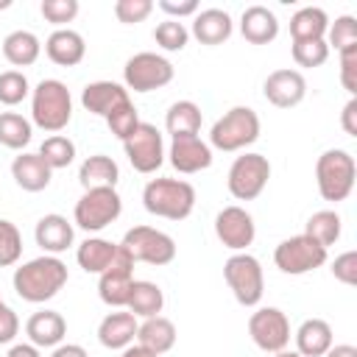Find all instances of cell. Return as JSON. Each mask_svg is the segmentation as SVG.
<instances>
[{"label":"cell","instance_id":"obj_19","mask_svg":"<svg viewBox=\"0 0 357 357\" xmlns=\"http://www.w3.org/2000/svg\"><path fill=\"white\" fill-rule=\"evenodd\" d=\"M33 237H36V245L45 251V254H61L73 245L75 240V229L73 223L59 215V212H50V215H42L36 220V229H33Z\"/></svg>","mask_w":357,"mask_h":357},{"label":"cell","instance_id":"obj_4","mask_svg":"<svg viewBox=\"0 0 357 357\" xmlns=\"http://www.w3.org/2000/svg\"><path fill=\"white\" fill-rule=\"evenodd\" d=\"M357 181V162L343 148H329L315 162V184L324 201H346Z\"/></svg>","mask_w":357,"mask_h":357},{"label":"cell","instance_id":"obj_14","mask_svg":"<svg viewBox=\"0 0 357 357\" xmlns=\"http://www.w3.org/2000/svg\"><path fill=\"white\" fill-rule=\"evenodd\" d=\"M131 284H134V262L131 257L117 245V257L112 259V265L100 273L98 279V296L103 304L114 307V310H123L126 301H128V293H131Z\"/></svg>","mask_w":357,"mask_h":357},{"label":"cell","instance_id":"obj_45","mask_svg":"<svg viewBox=\"0 0 357 357\" xmlns=\"http://www.w3.org/2000/svg\"><path fill=\"white\" fill-rule=\"evenodd\" d=\"M340 56V84L349 92V98H357V45L337 53Z\"/></svg>","mask_w":357,"mask_h":357},{"label":"cell","instance_id":"obj_37","mask_svg":"<svg viewBox=\"0 0 357 357\" xmlns=\"http://www.w3.org/2000/svg\"><path fill=\"white\" fill-rule=\"evenodd\" d=\"M153 39L162 50L167 53H176V50H184L187 42H190V31L184 28L181 20H162L156 28H153Z\"/></svg>","mask_w":357,"mask_h":357},{"label":"cell","instance_id":"obj_7","mask_svg":"<svg viewBox=\"0 0 357 357\" xmlns=\"http://www.w3.org/2000/svg\"><path fill=\"white\" fill-rule=\"evenodd\" d=\"M128 257L131 262H148V265H170L176 259V240L162 231V229H153V226H134L123 234V240L117 243Z\"/></svg>","mask_w":357,"mask_h":357},{"label":"cell","instance_id":"obj_8","mask_svg":"<svg viewBox=\"0 0 357 357\" xmlns=\"http://www.w3.org/2000/svg\"><path fill=\"white\" fill-rule=\"evenodd\" d=\"M123 212V198L114 187H98L84 190V195L75 201L73 223L84 231H100L109 223H114Z\"/></svg>","mask_w":357,"mask_h":357},{"label":"cell","instance_id":"obj_17","mask_svg":"<svg viewBox=\"0 0 357 357\" xmlns=\"http://www.w3.org/2000/svg\"><path fill=\"white\" fill-rule=\"evenodd\" d=\"M165 156H167L170 165H173L178 173H184V176L201 173V170H206V167L212 165V148H209V142H204L198 134L173 137Z\"/></svg>","mask_w":357,"mask_h":357},{"label":"cell","instance_id":"obj_12","mask_svg":"<svg viewBox=\"0 0 357 357\" xmlns=\"http://www.w3.org/2000/svg\"><path fill=\"white\" fill-rule=\"evenodd\" d=\"M126 156L137 173H156L165 162V139L153 123H139L128 139H123Z\"/></svg>","mask_w":357,"mask_h":357},{"label":"cell","instance_id":"obj_13","mask_svg":"<svg viewBox=\"0 0 357 357\" xmlns=\"http://www.w3.org/2000/svg\"><path fill=\"white\" fill-rule=\"evenodd\" d=\"M248 335L257 349L276 354L290 346V321L279 307H259L248 318Z\"/></svg>","mask_w":357,"mask_h":357},{"label":"cell","instance_id":"obj_24","mask_svg":"<svg viewBox=\"0 0 357 357\" xmlns=\"http://www.w3.org/2000/svg\"><path fill=\"white\" fill-rule=\"evenodd\" d=\"M240 33L251 45H268L279 36V20L268 6H248L240 17Z\"/></svg>","mask_w":357,"mask_h":357},{"label":"cell","instance_id":"obj_54","mask_svg":"<svg viewBox=\"0 0 357 357\" xmlns=\"http://www.w3.org/2000/svg\"><path fill=\"white\" fill-rule=\"evenodd\" d=\"M273 357H301L298 351H293V349H282V351H276Z\"/></svg>","mask_w":357,"mask_h":357},{"label":"cell","instance_id":"obj_30","mask_svg":"<svg viewBox=\"0 0 357 357\" xmlns=\"http://www.w3.org/2000/svg\"><path fill=\"white\" fill-rule=\"evenodd\" d=\"M162 307H165L162 287L156 282H148V279H134L128 301H126V310L134 318H153V315L162 312Z\"/></svg>","mask_w":357,"mask_h":357},{"label":"cell","instance_id":"obj_40","mask_svg":"<svg viewBox=\"0 0 357 357\" xmlns=\"http://www.w3.org/2000/svg\"><path fill=\"white\" fill-rule=\"evenodd\" d=\"M326 45H329V50L335 47L337 53L346 50V47H351V45H357V20L351 14H343L335 22H329V28H326Z\"/></svg>","mask_w":357,"mask_h":357},{"label":"cell","instance_id":"obj_20","mask_svg":"<svg viewBox=\"0 0 357 357\" xmlns=\"http://www.w3.org/2000/svg\"><path fill=\"white\" fill-rule=\"evenodd\" d=\"M25 335L36 349H56L67 337V321L56 310H39L28 318Z\"/></svg>","mask_w":357,"mask_h":357},{"label":"cell","instance_id":"obj_35","mask_svg":"<svg viewBox=\"0 0 357 357\" xmlns=\"http://www.w3.org/2000/svg\"><path fill=\"white\" fill-rule=\"evenodd\" d=\"M33 137V126L28 117L17 112H0V145L11 151H22Z\"/></svg>","mask_w":357,"mask_h":357},{"label":"cell","instance_id":"obj_46","mask_svg":"<svg viewBox=\"0 0 357 357\" xmlns=\"http://www.w3.org/2000/svg\"><path fill=\"white\" fill-rule=\"evenodd\" d=\"M332 276L343 284H357V251H343L332 262Z\"/></svg>","mask_w":357,"mask_h":357},{"label":"cell","instance_id":"obj_39","mask_svg":"<svg viewBox=\"0 0 357 357\" xmlns=\"http://www.w3.org/2000/svg\"><path fill=\"white\" fill-rule=\"evenodd\" d=\"M31 95V84L25 78V73L20 70H6L0 73V103L6 106H17Z\"/></svg>","mask_w":357,"mask_h":357},{"label":"cell","instance_id":"obj_23","mask_svg":"<svg viewBox=\"0 0 357 357\" xmlns=\"http://www.w3.org/2000/svg\"><path fill=\"white\" fill-rule=\"evenodd\" d=\"M234 31V22L229 17V11L223 8H198V14L192 17V36L201 42V45H223Z\"/></svg>","mask_w":357,"mask_h":357},{"label":"cell","instance_id":"obj_50","mask_svg":"<svg viewBox=\"0 0 357 357\" xmlns=\"http://www.w3.org/2000/svg\"><path fill=\"white\" fill-rule=\"evenodd\" d=\"M50 357H89L81 343H59Z\"/></svg>","mask_w":357,"mask_h":357},{"label":"cell","instance_id":"obj_32","mask_svg":"<svg viewBox=\"0 0 357 357\" xmlns=\"http://www.w3.org/2000/svg\"><path fill=\"white\" fill-rule=\"evenodd\" d=\"M114 257H117V243L103 240V237H86V240L78 245V251H75L78 265H81L86 273H98V276L112 265Z\"/></svg>","mask_w":357,"mask_h":357},{"label":"cell","instance_id":"obj_9","mask_svg":"<svg viewBox=\"0 0 357 357\" xmlns=\"http://www.w3.org/2000/svg\"><path fill=\"white\" fill-rule=\"evenodd\" d=\"M271 181V162L262 153H243L231 162L229 176H226V187L231 192V198L237 201H254L262 195V190Z\"/></svg>","mask_w":357,"mask_h":357},{"label":"cell","instance_id":"obj_49","mask_svg":"<svg viewBox=\"0 0 357 357\" xmlns=\"http://www.w3.org/2000/svg\"><path fill=\"white\" fill-rule=\"evenodd\" d=\"M340 126L349 137H357V98H349L340 112Z\"/></svg>","mask_w":357,"mask_h":357},{"label":"cell","instance_id":"obj_44","mask_svg":"<svg viewBox=\"0 0 357 357\" xmlns=\"http://www.w3.org/2000/svg\"><path fill=\"white\" fill-rule=\"evenodd\" d=\"M151 11H153V0H117L114 3V17L123 25H137L148 20Z\"/></svg>","mask_w":357,"mask_h":357},{"label":"cell","instance_id":"obj_21","mask_svg":"<svg viewBox=\"0 0 357 357\" xmlns=\"http://www.w3.org/2000/svg\"><path fill=\"white\" fill-rule=\"evenodd\" d=\"M45 53L53 64L59 67H75L84 61L86 56V42L78 31L73 28H56L47 39H45Z\"/></svg>","mask_w":357,"mask_h":357},{"label":"cell","instance_id":"obj_5","mask_svg":"<svg viewBox=\"0 0 357 357\" xmlns=\"http://www.w3.org/2000/svg\"><path fill=\"white\" fill-rule=\"evenodd\" d=\"M259 139V114L251 106H231L223 117L215 120L209 131V148L234 153Z\"/></svg>","mask_w":357,"mask_h":357},{"label":"cell","instance_id":"obj_11","mask_svg":"<svg viewBox=\"0 0 357 357\" xmlns=\"http://www.w3.org/2000/svg\"><path fill=\"white\" fill-rule=\"evenodd\" d=\"M273 262L287 276H304L326 262V248L318 245L315 240H310L307 234H293L276 245Z\"/></svg>","mask_w":357,"mask_h":357},{"label":"cell","instance_id":"obj_48","mask_svg":"<svg viewBox=\"0 0 357 357\" xmlns=\"http://www.w3.org/2000/svg\"><path fill=\"white\" fill-rule=\"evenodd\" d=\"M156 6L167 14V20H181V17H195L198 14V0H181V3H176V0H159Z\"/></svg>","mask_w":357,"mask_h":357},{"label":"cell","instance_id":"obj_6","mask_svg":"<svg viewBox=\"0 0 357 357\" xmlns=\"http://www.w3.org/2000/svg\"><path fill=\"white\" fill-rule=\"evenodd\" d=\"M223 279L231 290V296L237 298V304L243 307H257L262 301L265 293V273L262 265L254 254L248 251H237L223 262Z\"/></svg>","mask_w":357,"mask_h":357},{"label":"cell","instance_id":"obj_18","mask_svg":"<svg viewBox=\"0 0 357 357\" xmlns=\"http://www.w3.org/2000/svg\"><path fill=\"white\" fill-rule=\"evenodd\" d=\"M128 89L117 81H92L84 86L81 92V106L98 117H109L114 109H120L123 103H128Z\"/></svg>","mask_w":357,"mask_h":357},{"label":"cell","instance_id":"obj_1","mask_svg":"<svg viewBox=\"0 0 357 357\" xmlns=\"http://www.w3.org/2000/svg\"><path fill=\"white\" fill-rule=\"evenodd\" d=\"M11 284L22 301H31V304L50 301L67 284V265L53 254H42L36 259L22 262L14 271Z\"/></svg>","mask_w":357,"mask_h":357},{"label":"cell","instance_id":"obj_15","mask_svg":"<svg viewBox=\"0 0 357 357\" xmlns=\"http://www.w3.org/2000/svg\"><path fill=\"white\" fill-rule=\"evenodd\" d=\"M215 234L226 248H231L237 254V251H245L254 243L257 226H254V218H251L248 209L231 204V206H223L215 215Z\"/></svg>","mask_w":357,"mask_h":357},{"label":"cell","instance_id":"obj_47","mask_svg":"<svg viewBox=\"0 0 357 357\" xmlns=\"http://www.w3.org/2000/svg\"><path fill=\"white\" fill-rule=\"evenodd\" d=\"M17 335H20V318H17V312L0 298V346H3V343H11Z\"/></svg>","mask_w":357,"mask_h":357},{"label":"cell","instance_id":"obj_33","mask_svg":"<svg viewBox=\"0 0 357 357\" xmlns=\"http://www.w3.org/2000/svg\"><path fill=\"white\" fill-rule=\"evenodd\" d=\"M201 123H204V114H201V106L195 100H176L165 114V128L170 137L198 134Z\"/></svg>","mask_w":357,"mask_h":357},{"label":"cell","instance_id":"obj_53","mask_svg":"<svg viewBox=\"0 0 357 357\" xmlns=\"http://www.w3.org/2000/svg\"><path fill=\"white\" fill-rule=\"evenodd\" d=\"M120 357H156L153 351H148V349H142L139 343H131L128 349H123V354Z\"/></svg>","mask_w":357,"mask_h":357},{"label":"cell","instance_id":"obj_38","mask_svg":"<svg viewBox=\"0 0 357 357\" xmlns=\"http://www.w3.org/2000/svg\"><path fill=\"white\" fill-rule=\"evenodd\" d=\"M20 257H22V234L11 220L0 218V268L17 265Z\"/></svg>","mask_w":357,"mask_h":357},{"label":"cell","instance_id":"obj_34","mask_svg":"<svg viewBox=\"0 0 357 357\" xmlns=\"http://www.w3.org/2000/svg\"><path fill=\"white\" fill-rule=\"evenodd\" d=\"M340 229H343V220H340V215L335 209H318V212H312L307 218L301 234H307L318 245L329 248V245H335L340 240Z\"/></svg>","mask_w":357,"mask_h":357},{"label":"cell","instance_id":"obj_52","mask_svg":"<svg viewBox=\"0 0 357 357\" xmlns=\"http://www.w3.org/2000/svg\"><path fill=\"white\" fill-rule=\"evenodd\" d=\"M324 357H357V346H351V343H337V346H335V343H332Z\"/></svg>","mask_w":357,"mask_h":357},{"label":"cell","instance_id":"obj_25","mask_svg":"<svg viewBox=\"0 0 357 357\" xmlns=\"http://www.w3.org/2000/svg\"><path fill=\"white\" fill-rule=\"evenodd\" d=\"M11 176L25 192H42L53 178V170L39 153H20L11 162Z\"/></svg>","mask_w":357,"mask_h":357},{"label":"cell","instance_id":"obj_27","mask_svg":"<svg viewBox=\"0 0 357 357\" xmlns=\"http://www.w3.org/2000/svg\"><path fill=\"white\" fill-rule=\"evenodd\" d=\"M296 351L301 357H324L329 351V346L335 343L332 326L324 318H307L298 329H296Z\"/></svg>","mask_w":357,"mask_h":357},{"label":"cell","instance_id":"obj_2","mask_svg":"<svg viewBox=\"0 0 357 357\" xmlns=\"http://www.w3.org/2000/svg\"><path fill=\"white\" fill-rule=\"evenodd\" d=\"M31 120L47 134H59L73 120V95L64 81L42 78L31 89Z\"/></svg>","mask_w":357,"mask_h":357},{"label":"cell","instance_id":"obj_31","mask_svg":"<svg viewBox=\"0 0 357 357\" xmlns=\"http://www.w3.org/2000/svg\"><path fill=\"white\" fill-rule=\"evenodd\" d=\"M329 17L321 6H304L290 17V36L293 42H307V39H326Z\"/></svg>","mask_w":357,"mask_h":357},{"label":"cell","instance_id":"obj_42","mask_svg":"<svg viewBox=\"0 0 357 357\" xmlns=\"http://www.w3.org/2000/svg\"><path fill=\"white\" fill-rule=\"evenodd\" d=\"M139 123H142V120H139V112H137V106H134L131 100H128V103H123L120 109H114V112L106 117L109 131H112L120 142H123V139H128Z\"/></svg>","mask_w":357,"mask_h":357},{"label":"cell","instance_id":"obj_10","mask_svg":"<svg viewBox=\"0 0 357 357\" xmlns=\"http://www.w3.org/2000/svg\"><path fill=\"white\" fill-rule=\"evenodd\" d=\"M176 70L173 64L159 56V53H151V50H142V53H134L126 67H123V84L126 89L131 92H153V89H162L173 81Z\"/></svg>","mask_w":357,"mask_h":357},{"label":"cell","instance_id":"obj_3","mask_svg":"<svg viewBox=\"0 0 357 357\" xmlns=\"http://www.w3.org/2000/svg\"><path fill=\"white\" fill-rule=\"evenodd\" d=\"M142 206L165 220H184L195 209V187L184 178H151L142 190Z\"/></svg>","mask_w":357,"mask_h":357},{"label":"cell","instance_id":"obj_55","mask_svg":"<svg viewBox=\"0 0 357 357\" xmlns=\"http://www.w3.org/2000/svg\"><path fill=\"white\" fill-rule=\"evenodd\" d=\"M8 6H11V3H8V0H3V3H0V8H8Z\"/></svg>","mask_w":357,"mask_h":357},{"label":"cell","instance_id":"obj_29","mask_svg":"<svg viewBox=\"0 0 357 357\" xmlns=\"http://www.w3.org/2000/svg\"><path fill=\"white\" fill-rule=\"evenodd\" d=\"M39 53H42V42L33 31L17 28V31L6 33V39H3V56L14 67H31L39 59Z\"/></svg>","mask_w":357,"mask_h":357},{"label":"cell","instance_id":"obj_16","mask_svg":"<svg viewBox=\"0 0 357 357\" xmlns=\"http://www.w3.org/2000/svg\"><path fill=\"white\" fill-rule=\"evenodd\" d=\"M262 95L276 109H293L307 95V78L293 67L273 70V73H268V78L262 84Z\"/></svg>","mask_w":357,"mask_h":357},{"label":"cell","instance_id":"obj_36","mask_svg":"<svg viewBox=\"0 0 357 357\" xmlns=\"http://www.w3.org/2000/svg\"><path fill=\"white\" fill-rule=\"evenodd\" d=\"M36 153L47 162L50 170H61V167L73 165V159H75V142H73L70 137H64V134H50V137L39 145Z\"/></svg>","mask_w":357,"mask_h":357},{"label":"cell","instance_id":"obj_28","mask_svg":"<svg viewBox=\"0 0 357 357\" xmlns=\"http://www.w3.org/2000/svg\"><path fill=\"white\" fill-rule=\"evenodd\" d=\"M78 181L84 190H98V187H114L120 181V167L112 156L106 153H92L81 162L78 167Z\"/></svg>","mask_w":357,"mask_h":357},{"label":"cell","instance_id":"obj_43","mask_svg":"<svg viewBox=\"0 0 357 357\" xmlns=\"http://www.w3.org/2000/svg\"><path fill=\"white\" fill-rule=\"evenodd\" d=\"M39 11H42V17H45L50 25L67 28V22H73V20L78 17L81 6H78V0H42Z\"/></svg>","mask_w":357,"mask_h":357},{"label":"cell","instance_id":"obj_22","mask_svg":"<svg viewBox=\"0 0 357 357\" xmlns=\"http://www.w3.org/2000/svg\"><path fill=\"white\" fill-rule=\"evenodd\" d=\"M137 329H139V324L128 310H114L98 324V340H100L103 349L123 351V349H128L134 343Z\"/></svg>","mask_w":357,"mask_h":357},{"label":"cell","instance_id":"obj_41","mask_svg":"<svg viewBox=\"0 0 357 357\" xmlns=\"http://www.w3.org/2000/svg\"><path fill=\"white\" fill-rule=\"evenodd\" d=\"M293 61L298 67H321L329 59V45L326 39H307V42H293L290 47Z\"/></svg>","mask_w":357,"mask_h":357},{"label":"cell","instance_id":"obj_26","mask_svg":"<svg viewBox=\"0 0 357 357\" xmlns=\"http://www.w3.org/2000/svg\"><path fill=\"white\" fill-rule=\"evenodd\" d=\"M176 337H178L176 324H173L170 318H165V315L145 318V321L139 324V329H137V343H139L142 349L153 351L156 357L167 354V351L176 346Z\"/></svg>","mask_w":357,"mask_h":357},{"label":"cell","instance_id":"obj_51","mask_svg":"<svg viewBox=\"0 0 357 357\" xmlns=\"http://www.w3.org/2000/svg\"><path fill=\"white\" fill-rule=\"evenodd\" d=\"M6 357H42V351L33 343H14Z\"/></svg>","mask_w":357,"mask_h":357}]
</instances>
